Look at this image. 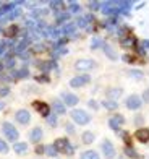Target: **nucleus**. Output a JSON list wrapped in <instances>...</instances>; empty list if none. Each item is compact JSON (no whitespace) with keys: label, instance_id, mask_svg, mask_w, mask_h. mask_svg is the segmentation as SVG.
<instances>
[{"label":"nucleus","instance_id":"nucleus-48","mask_svg":"<svg viewBox=\"0 0 149 159\" xmlns=\"http://www.w3.org/2000/svg\"><path fill=\"white\" fill-rule=\"evenodd\" d=\"M73 153H75V148L72 146V144H70V146H68V149H67V154H68V156H72Z\"/></svg>","mask_w":149,"mask_h":159},{"label":"nucleus","instance_id":"nucleus-51","mask_svg":"<svg viewBox=\"0 0 149 159\" xmlns=\"http://www.w3.org/2000/svg\"><path fill=\"white\" fill-rule=\"evenodd\" d=\"M3 107H5V104H3V102H0V111H2Z\"/></svg>","mask_w":149,"mask_h":159},{"label":"nucleus","instance_id":"nucleus-15","mask_svg":"<svg viewBox=\"0 0 149 159\" xmlns=\"http://www.w3.org/2000/svg\"><path fill=\"white\" fill-rule=\"evenodd\" d=\"M42 135H44V132H42V128L41 127H34L31 130V133H29V140L33 143H39L42 140Z\"/></svg>","mask_w":149,"mask_h":159},{"label":"nucleus","instance_id":"nucleus-12","mask_svg":"<svg viewBox=\"0 0 149 159\" xmlns=\"http://www.w3.org/2000/svg\"><path fill=\"white\" fill-rule=\"evenodd\" d=\"M134 138L139 143H149V128H138L134 132Z\"/></svg>","mask_w":149,"mask_h":159},{"label":"nucleus","instance_id":"nucleus-25","mask_svg":"<svg viewBox=\"0 0 149 159\" xmlns=\"http://www.w3.org/2000/svg\"><path fill=\"white\" fill-rule=\"evenodd\" d=\"M70 18V13H67V11H63V13H57V16H55V20H57V23H65V21Z\"/></svg>","mask_w":149,"mask_h":159},{"label":"nucleus","instance_id":"nucleus-8","mask_svg":"<svg viewBox=\"0 0 149 159\" xmlns=\"http://www.w3.org/2000/svg\"><path fill=\"white\" fill-rule=\"evenodd\" d=\"M33 107L36 109L41 115H44V117L47 119L49 115H50V106L46 104V102H42V101H34L33 102Z\"/></svg>","mask_w":149,"mask_h":159},{"label":"nucleus","instance_id":"nucleus-49","mask_svg":"<svg viewBox=\"0 0 149 159\" xmlns=\"http://www.w3.org/2000/svg\"><path fill=\"white\" fill-rule=\"evenodd\" d=\"M67 132H68V133H73V132H75L73 125H70V124H68V125H67Z\"/></svg>","mask_w":149,"mask_h":159},{"label":"nucleus","instance_id":"nucleus-20","mask_svg":"<svg viewBox=\"0 0 149 159\" xmlns=\"http://www.w3.org/2000/svg\"><path fill=\"white\" fill-rule=\"evenodd\" d=\"M102 107H104V109H107V111H117L118 109V102L105 99V101H102Z\"/></svg>","mask_w":149,"mask_h":159},{"label":"nucleus","instance_id":"nucleus-14","mask_svg":"<svg viewBox=\"0 0 149 159\" xmlns=\"http://www.w3.org/2000/svg\"><path fill=\"white\" fill-rule=\"evenodd\" d=\"M120 44H122V47H125V49H130V47H136V44H138V41H136V38L134 36H125V38H122V41H120Z\"/></svg>","mask_w":149,"mask_h":159},{"label":"nucleus","instance_id":"nucleus-38","mask_svg":"<svg viewBox=\"0 0 149 159\" xmlns=\"http://www.w3.org/2000/svg\"><path fill=\"white\" fill-rule=\"evenodd\" d=\"M8 94H10V88L8 86H2V88H0V98H5Z\"/></svg>","mask_w":149,"mask_h":159},{"label":"nucleus","instance_id":"nucleus-47","mask_svg":"<svg viewBox=\"0 0 149 159\" xmlns=\"http://www.w3.org/2000/svg\"><path fill=\"white\" fill-rule=\"evenodd\" d=\"M136 52H138V55H144V47L143 46H136Z\"/></svg>","mask_w":149,"mask_h":159},{"label":"nucleus","instance_id":"nucleus-46","mask_svg":"<svg viewBox=\"0 0 149 159\" xmlns=\"http://www.w3.org/2000/svg\"><path fill=\"white\" fill-rule=\"evenodd\" d=\"M46 153V146H41V144H39V146L36 148V154H44Z\"/></svg>","mask_w":149,"mask_h":159},{"label":"nucleus","instance_id":"nucleus-17","mask_svg":"<svg viewBox=\"0 0 149 159\" xmlns=\"http://www.w3.org/2000/svg\"><path fill=\"white\" fill-rule=\"evenodd\" d=\"M93 21H94V16H93V15L80 16V18H78V21H76V26H78V28H83V30H84V28H88V25L93 23Z\"/></svg>","mask_w":149,"mask_h":159},{"label":"nucleus","instance_id":"nucleus-39","mask_svg":"<svg viewBox=\"0 0 149 159\" xmlns=\"http://www.w3.org/2000/svg\"><path fill=\"white\" fill-rule=\"evenodd\" d=\"M46 154H49V156H57L59 153L55 151V148H54V146H46Z\"/></svg>","mask_w":149,"mask_h":159},{"label":"nucleus","instance_id":"nucleus-4","mask_svg":"<svg viewBox=\"0 0 149 159\" xmlns=\"http://www.w3.org/2000/svg\"><path fill=\"white\" fill-rule=\"evenodd\" d=\"M102 153H104L105 159H113L115 157V146H113V143L107 138L102 141Z\"/></svg>","mask_w":149,"mask_h":159},{"label":"nucleus","instance_id":"nucleus-45","mask_svg":"<svg viewBox=\"0 0 149 159\" xmlns=\"http://www.w3.org/2000/svg\"><path fill=\"white\" fill-rule=\"evenodd\" d=\"M144 101V102H149V88H146L144 89V93H143V98H141Z\"/></svg>","mask_w":149,"mask_h":159},{"label":"nucleus","instance_id":"nucleus-9","mask_svg":"<svg viewBox=\"0 0 149 159\" xmlns=\"http://www.w3.org/2000/svg\"><path fill=\"white\" fill-rule=\"evenodd\" d=\"M123 124H125V117H123V115H120V114H115L113 117L109 119V127L112 130H115V132H118V128L122 127Z\"/></svg>","mask_w":149,"mask_h":159},{"label":"nucleus","instance_id":"nucleus-16","mask_svg":"<svg viewBox=\"0 0 149 159\" xmlns=\"http://www.w3.org/2000/svg\"><path fill=\"white\" fill-rule=\"evenodd\" d=\"M102 50H104V54L107 55L110 60H113V62H115V60L118 59V55H117V52H115V49H113L112 46H109V44H105V42L102 44Z\"/></svg>","mask_w":149,"mask_h":159},{"label":"nucleus","instance_id":"nucleus-29","mask_svg":"<svg viewBox=\"0 0 149 159\" xmlns=\"http://www.w3.org/2000/svg\"><path fill=\"white\" fill-rule=\"evenodd\" d=\"M8 149H10V148H8V144H7V141L0 138V153L7 154V153H8Z\"/></svg>","mask_w":149,"mask_h":159},{"label":"nucleus","instance_id":"nucleus-41","mask_svg":"<svg viewBox=\"0 0 149 159\" xmlns=\"http://www.w3.org/2000/svg\"><path fill=\"white\" fill-rule=\"evenodd\" d=\"M47 13H49V10H34L33 15H34V16H46Z\"/></svg>","mask_w":149,"mask_h":159},{"label":"nucleus","instance_id":"nucleus-37","mask_svg":"<svg viewBox=\"0 0 149 159\" xmlns=\"http://www.w3.org/2000/svg\"><path fill=\"white\" fill-rule=\"evenodd\" d=\"M122 138H123V141H125V144L126 146H131V138H130V133H126V132H122Z\"/></svg>","mask_w":149,"mask_h":159},{"label":"nucleus","instance_id":"nucleus-1","mask_svg":"<svg viewBox=\"0 0 149 159\" xmlns=\"http://www.w3.org/2000/svg\"><path fill=\"white\" fill-rule=\"evenodd\" d=\"M70 115H72L73 122L78 124V125H88L91 122V115L83 109H73L72 112H70Z\"/></svg>","mask_w":149,"mask_h":159},{"label":"nucleus","instance_id":"nucleus-44","mask_svg":"<svg viewBox=\"0 0 149 159\" xmlns=\"http://www.w3.org/2000/svg\"><path fill=\"white\" fill-rule=\"evenodd\" d=\"M88 106L91 107V109H94V111H97V109H99V102H96L94 99H91L89 102H88Z\"/></svg>","mask_w":149,"mask_h":159},{"label":"nucleus","instance_id":"nucleus-32","mask_svg":"<svg viewBox=\"0 0 149 159\" xmlns=\"http://www.w3.org/2000/svg\"><path fill=\"white\" fill-rule=\"evenodd\" d=\"M47 122H49V125H50V127H57V114H50V115H49Z\"/></svg>","mask_w":149,"mask_h":159},{"label":"nucleus","instance_id":"nucleus-42","mask_svg":"<svg viewBox=\"0 0 149 159\" xmlns=\"http://www.w3.org/2000/svg\"><path fill=\"white\" fill-rule=\"evenodd\" d=\"M20 15H21V10H20V8H15V10H13V11L10 13V15H8V18H10V20H13V18H18Z\"/></svg>","mask_w":149,"mask_h":159},{"label":"nucleus","instance_id":"nucleus-23","mask_svg":"<svg viewBox=\"0 0 149 159\" xmlns=\"http://www.w3.org/2000/svg\"><path fill=\"white\" fill-rule=\"evenodd\" d=\"M125 154L128 157H131V159H139L141 157L136 151H134V148H131V146H125Z\"/></svg>","mask_w":149,"mask_h":159},{"label":"nucleus","instance_id":"nucleus-5","mask_svg":"<svg viewBox=\"0 0 149 159\" xmlns=\"http://www.w3.org/2000/svg\"><path fill=\"white\" fill-rule=\"evenodd\" d=\"M89 81H91L89 75H78V76L70 80V86H72V88H81V86L88 84Z\"/></svg>","mask_w":149,"mask_h":159},{"label":"nucleus","instance_id":"nucleus-27","mask_svg":"<svg viewBox=\"0 0 149 159\" xmlns=\"http://www.w3.org/2000/svg\"><path fill=\"white\" fill-rule=\"evenodd\" d=\"M75 28H76V25H73V23H68V25L63 26L62 33H63V34H72V33L75 31Z\"/></svg>","mask_w":149,"mask_h":159},{"label":"nucleus","instance_id":"nucleus-40","mask_svg":"<svg viewBox=\"0 0 149 159\" xmlns=\"http://www.w3.org/2000/svg\"><path fill=\"white\" fill-rule=\"evenodd\" d=\"M101 7H102V3L101 2H89V8L91 10H99V8H101Z\"/></svg>","mask_w":149,"mask_h":159},{"label":"nucleus","instance_id":"nucleus-11","mask_svg":"<svg viewBox=\"0 0 149 159\" xmlns=\"http://www.w3.org/2000/svg\"><path fill=\"white\" fill-rule=\"evenodd\" d=\"M62 99H63V104L65 106H70V107H75L78 104V96L73 94V93H63L62 94Z\"/></svg>","mask_w":149,"mask_h":159},{"label":"nucleus","instance_id":"nucleus-18","mask_svg":"<svg viewBox=\"0 0 149 159\" xmlns=\"http://www.w3.org/2000/svg\"><path fill=\"white\" fill-rule=\"evenodd\" d=\"M52 109H54V114H57V115H63L67 112L65 111V104H63L62 101H59V99H55L52 102Z\"/></svg>","mask_w":149,"mask_h":159},{"label":"nucleus","instance_id":"nucleus-34","mask_svg":"<svg viewBox=\"0 0 149 159\" xmlns=\"http://www.w3.org/2000/svg\"><path fill=\"white\" fill-rule=\"evenodd\" d=\"M5 59H7V60H5V67H7V68H11L13 65H15V59H13L11 55H7Z\"/></svg>","mask_w":149,"mask_h":159},{"label":"nucleus","instance_id":"nucleus-3","mask_svg":"<svg viewBox=\"0 0 149 159\" xmlns=\"http://www.w3.org/2000/svg\"><path fill=\"white\" fill-rule=\"evenodd\" d=\"M94 67H96V62L91 60V59H80V60L75 62V68L78 71H89Z\"/></svg>","mask_w":149,"mask_h":159},{"label":"nucleus","instance_id":"nucleus-33","mask_svg":"<svg viewBox=\"0 0 149 159\" xmlns=\"http://www.w3.org/2000/svg\"><path fill=\"white\" fill-rule=\"evenodd\" d=\"M80 10H81L80 3H76V2H70V13H76V11H80Z\"/></svg>","mask_w":149,"mask_h":159},{"label":"nucleus","instance_id":"nucleus-6","mask_svg":"<svg viewBox=\"0 0 149 159\" xmlns=\"http://www.w3.org/2000/svg\"><path fill=\"white\" fill-rule=\"evenodd\" d=\"M126 107H128L130 111H138L139 107H141V104H143V99H141L139 96H136V94H131L130 98H126Z\"/></svg>","mask_w":149,"mask_h":159},{"label":"nucleus","instance_id":"nucleus-22","mask_svg":"<svg viewBox=\"0 0 149 159\" xmlns=\"http://www.w3.org/2000/svg\"><path fill=\"white\" fill-rule=\"evenodd\" d=\"M81 159H101V157H99V154L96 153V151L89 149V151H84V153L81 154Z\"/></svg>","mask_w":149,"mask_h":159},{"label":"nucleus","instance_id":"nucleus-50","mask_svg":"<svg viewBox=\"0 0 149 159\" xmlns=\"http://www.w3.org/2000/svg\"><path fill=\"white\" fill-rule=\"evenodd\" d=\"M143 47L144 49H149V41H143Z\"/></svg>","mask_w":149,"mask_h":159},{"label":"nucleus","instance_id":"nucleus-21","mask_svg":"<svg viewBox=\"0 0 149 159\" xmlns=\"http://www.w3.org/2000/svg\"><path fill=\"white\" fill-rule=\"evenodd\" d=\"M94 140H96V136H94L93 132H84L83 136H81V141H83L84 144H91Z\"/></svg>","mask_w":149,"mask_h":159},{"label":"nucleus","instance_id":"nucleus-26","mask_svg":"<svg viewBox=\"0 0 149 159\" xmlns=\"http://www.w3.org/2000/svg\"><path fill=\"white\" fill-rule=\"evenodd\" d=\"M29 76V71H28L26 68H21V70H18V71H15V73H13V78H28Z\"/></svg>","mask_w":149,"mask_h":159},{"label":"nucleus","instance_id":"nucleus-2","mask_svg":"<svg viewBox=\"0 0 149 159\" xmlns=\"http://www.w3.org/2000/svg\"><path fill=\"white\" fill-rule=\"evenodd\" d=\"M2 130H3L5 136H7V138H8L10 141H16V140H18L20 133H18V130L13 127V124H10V122H3Z\"/></svg>","mask_w":149,"mask_h":159},{"label":"nucleus","instance_id":"nucleus-10","mask_svg":"<svg viewBox=\"0 0 149 159\" xmlns=\"http://www.w3.org/2000/svg\"><path fill=\"white\" fill-rule=\"evenodd\" d=\"M52 146L55 148L57 153H67V149L70 146V141H68V138H57Z\"/></svg>","mask_w":149,"mask_h":159},{"label":"nucleus","instance_id":"nucleus-43","mask_svg":"<svg viewBox=\"0 0 149 159\" xmlns=\"http://www.w3.org/2000/svg\"><path fill=\"white\" fill-rule=\"evenodd\" d=\"M36 81H39V83H49V76L47 75H39V76H36Z\"/></svg>","mask_w":149,"mask_h":159},{"label":"nucleus","instance_id":"nucleus-28","mask_svg":"<svg viewBox=\"0 0 149 159\" xmlns=\"http://www.w3.org/2000/svg\"><path fill=\"white\" fill-rule=\"evenodd\" d=\"M102 44H104V41H102V39L94 38L93 42H91V49H99V47H102Z\"/></svg>","mask_w":149,"mask_h":159},{"label":"nucleus","instance_id":"nucleus-35","mask_svg":"<svg viewBox=\"0 0 149 159\" xmlns=\"http://www.w3.org/2000/svg\"><path fill=\"white\" fill-rule=\"evenodd\" d=\"M49 5H50L52 10H60V8H63V2H60V0H57V2H50Z\"/></svg>","mask_w":149,"mask_h":159},{"label":"nucleus","instance_id":"nucleus-13","mask_svg":"<svg viewBox=\"0 0 149 159\" xmlns=\"http://www.w3.org/2000/svg\"><path fill=\"white\" fill-rule=\"evenodd\" d=\"M122 94H123V89L122 88H109L107 91H105L107 99L109 101H115V102H117L118 98H122Z\"/></svg>","mask_w":149,"mask_h":159},{"label":"nucleus","instance_id":"nucleus-36","mask_svg":"<svg viewBox=\"0 0 149 159\" xmlns=\"http://www.w3.org/2000/svg\"><path fill=\"white\" fill-rule=\"evenodd\" d=\"M122 59H123V62H126V63H133L134 60H136V57H134V55H130V54H125Z\"/></svg>","mask_w":149,"mask_h":159},{"label":"nucleus","instance_id":"nucleus-24","mask_svg":"<svg viewBox=\"0 0 149 159\" xmlns=\"http://www.w3.org/2000/svg\"><path fill=\"white\" fill-rule=\"evenodd\" d=\"M18 31H20V28L16 25H11L10 28H7V30H5V34L8 36V38H13V36L18 34Z\"/></svg>","mask_w":149,"mask_h":159},{"label":"nucleus","instance_id":"nucleus-31","mask_svg":"<svg viewBox=\"0 0 149 159\" xmlns=\"http://www.w3.org/2000/svg\"><path fill=\"white\" fill-rule=\"evenodd\" d=\"M31 50L34 54H41V52H44L46 50V46H42V44H36V46H33L31 47Z\"/></svg>","mask_w":149,"mask_h":159},{"label":"nucleus","instance_id":"nucleus-19","mask_svg":"<svg viewBox=\"0 0 149 159\" xmlns=\"http://www.w3.org/2000/svg\"><path fill=\"white\" fill-rule=\"evenodd\" d=\"M13 151H15L16 154H26L28 153V143L24 141H18L13 144Z\"/></svg>","mask_w":149,"mask_h":159},{"label":"nucleus","instance_id":"nucleus-7","mask_svg":"<svg viewBox=\"0 0 149 159\" xmlns=\"http://www.w3.org/2000/svg\"><path fill=\"white\" fill-rule=\"evenodd\" d=\"M15 119H16L18 124L28 125V124L31 122V114H29V111H26V109H20V111H16V114H15Z\"/></svg>","mask_w":149,"mask_h":159},{"label":"nucleus","instance_id":"nucleus-30","mask_svg":"<svg viewBox=\"0 0 149 159\" xmlns=\"http://www.w3.org/2000/svg\"><path fill=\"white\" fill-rule=\"evenodd\" d=\"M130 76L136 78V80H141L144 75H143V71H139V70H130Z\"/></svg>","mask_w":149,"mask_h":159}]
</instances>
